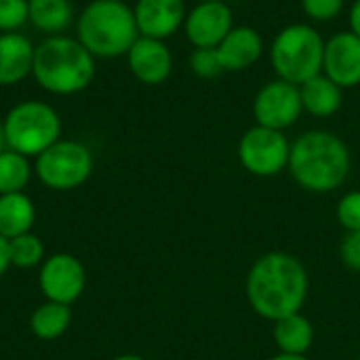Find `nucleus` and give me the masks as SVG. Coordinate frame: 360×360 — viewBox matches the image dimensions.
<instances>
[{"instance_id":"nucleus-29","label":"nucleus","mask_w":360,"mask_h":360,"mask_svg":"<svg viewBox=\"0 0 360 360\" xmlns=\"http://www.w3.org/2000/svg\"><path fill=\"white\" fill-rule=\"evenodd\" d=\"M8 268H11V249H8V238H4V236L0 234V276H4Z\"/></svg>"},{"instance_id":"nucleus-4","label":"nucleus","mask_w":360,"mask_h":360,"mask_svg":"<svg viewBox=\"0 0 360 360\" xmlns=\"http://www.w3.org/2000/svg\"><path fill=\"white\" fill-rule=\"evenodd\" d=\"M76 38L93 57L127 55L139 38L135 13L124 0H91L78 17Z\"/></svg>"},{"instance_id":"nucleus-33","label":"nucleus","mask_w":360,"mask_h":360,"mask_svg":"<svg viewBox=\"0 0 360 360\" xmlns=\"http://www.w3.org/2000/svg\"><path fill=\"white\" fill-rule=\"evenodd\" d=\"M112 360H146L143 356H137V354H120V356H116V359Z\"/></svg>"},{"instance_id":"nucleus-19","label":"nucleus","mask_w":360,"mask_h":360,"mask_svg":"<svg viewBox=\"0 0 360 360\" xmlns=\"http://www.w3.org/2000/svg\"><path fill=\"white\" fill-rule=\"evenodd\" d=\"M274 344L283 354H306L314 342V327L302 312L274 323Z\"/></svg>"},{"instance_id":"nucleus-30","label":"nucleus","mask_w":360,"mask_h":360,"mask_svg":"<svg viewBox=\"0 0 360 360\" xmlns=\"http://www.w3.org/2000/svg\"><path fill=\"white\" fill-rule=\"evenodd\" d=\"M350 32L360 38V0L352 4V11H350Z\"/></svg>"},{"instance_id":"nucleus-12","label":"nucleus","mask_w":360,"mask_h":360,"mask_svg":"<svg viewBox=\"0 0 360 360\" xmlns=\"http://www.w3.org/2000/svg\"><path fill=\"white\" fill-rule=\"evenodd\" d=\"M323 74L342 89L360 84V38L352 32H340L325 42Z\"/></svg>"},{"instance_id":"nucleus-6","label":"nucleus","mask_w":360,"mask_h":360,"mask_svg":"<svg viewBox=\"0 0 360 360\" xmlns=\"http://www.w3.org/2000/svg\"><path fill=\"white\" fill-rule=\"evenodd\" d=\"M6 148L27 158L40 156L61 139V118L57 110L44 101H21L11 108L2 120Z\"/></svg>"},{"instance_id":"nucleus-3","label":"nucleus","mask_w":360,"mask_h":360,"mask_svg":"<svg viewBox=\"0 0 360 360\" xmlns=\"http://www.w3.org/2000/svg\"><path fill=\"white\" fill-rule=\"evenodd\" d=\"M32 76L46 93L74 95L93 82L95 57L78 38L65 34L46 36L34 51Z\"/></svg>"},{"instance_id":"nucleus-13","label":"nucleus","mask_w":360,"mask_h":360,"mask_svg":"<svg viewBox=\"0 0 360 360\" xmlns=\"http://www.w3.org/2000/svg\"><path fill=\"white\" fill-rule=\"evenodd\" d=\"M131 74L143 84H162L173 72V55L165 40L139 36L127 53Z\"/></svg>"},{"instance_id":"nucleus-32","label":"nucleus","mask_w":360,"mask_h":360,"mask_svg":"<svg viewBox=\"0 0 360 360\" xmlns=\"http://www.w3.org/2000/svg\"><path fill=\"white\" fill-rule=\"evenodd\" d=\"M6 150V135H4V124H2V120H0V154Z\"/></svg>"},{"instance_id":"nucleus-20","label":"nucleus","mask_w":360,"mask_h":360,"mask_svg":"<svg viewBox=\"0 0 360 360\" xmlns=\"http://www.w3.org/2000/svg\"><path fill=\"white\" fill-rule=\"evenodd\" d=\"M27 4L30 23L46 36L65 32L74 19V6L70 0H27Z\"/></svg>"},{"instance_id":"nucleus-18","label":"nucleus","mask_w":360,"mask_h":360,"mask_svg":"<svg viewBox=\"0 0 360 360\" xmlns=\"http://www.w3.org/2000/svg\"><path fill=\"white\" fill-rule=\"evenodd\" d=\"M36 221V207L25 192L0 194V234L4 238H15L32 232Z\"/></svg>"},{"instance_id":"nucleus-26","label":"nucleus","mask_w":360,"mask_h":360,"mask_svg":"<svg viewBox=\"0 0 360 360\" xmlns=\"http://www.w3.org/2000/svg\"><path fill=\"white\" fill-rule=\"evenodd\" d=\"M335 217L346 232L360 230V190L348 192L335 207Z\"/></svg>"},{"instance_id":"nucleus-28","label":"nucleus","mask_w":360,"mask_h":360,"mask_svg":"<svg viewBox=\"0 0 360 360\" xmlns=\"http://www.w3.org/2000/svg\"><path fill=\"white\" fill-rule=\"evenodd\" d=\"M340 255H342V262L354 270L360 272V230L356 232H348L342 240V247H340Z\"/></svg>"},{"instance_id":"nucleus-1","label":"nucleus","mask_w":360,"mask_h":360,"mask_svg":"<svg viewBox=\"0 0 360 360\" xmlns=\"http://www.w3.org/2000/svg\"><path fill=\"white\" fill-rule=\"evenodd\" d=\"M247 300L253 312L266 321H281L302 312L310 278L304 264L285 251H270L257 257L247 274Z\"/></svg>"},{"instance_id":"nucleus-7","label":"nucleus","mask_w":360,"mask_h":360,"mask_svg":"<svg viewBox=\"0 0 360 360\" xmlns=\"http://www.w3.org/2000/svg\"><path fill=\"white\" fill-rule=\"evenodd\" d=\"M93 173L91 150L76 139H59L34 162V175L42 186L68 192L80 188Z\"/></svg>"},{"instance_id":"nucleus-5","label":"nucleus","mask_w":360,"mask_h":360,"mask_svg":"<svg viewBox=\"0 0 360 360\" xmlns=\"http://www.w3.org/2000/svg\"><path fill=\"white\" fill-rule=\"evenodd\" d=\"M325 40L308 23H293L281 30L270 49L272 68L281 80L302 86L323 72Z\"/></svg>"},{"instance_id":"nucleus-23","label":"nucleus","mask_w":360,"mask_h":360,"mask_svg":"<svg viewBox=\"0 0 360 360\" xmlns=\"http://www.w3.org/2000/svg\"><path fill=\"white\" fill-rule=\"evenodd\" d=\"M8 249H11V266L21 268V270H30V268L42 266V262L46 259L44 243L34 232H27V234L11 238L8 240Z\"/></svg>"},{"instance_id":"nucleus-8","label":"nucleus","mask_w":360,"mask_h":360,"mask_svg":"<svg viewBox=\"0 0 360 360\" xmlns=\"http://www.w3.org/2000/svg\"><path fill=\"white\" fill-rule=\"evenodd\" d=\"M291 143L283 131L255 124L238 143V160L245 171L257 177L278 175L289 167Z\"/></svg>"},{"instance_id":"nucleus-11","label":"nucleus","mask_w":360,"mask_h":360,"mask_svg":"<svg viewBox=\"0 0 360 360\" xmlns=\"http://www.w3.org/2000/svg\"><path fill=\"white\" fill-rule=\"evenodd\" d=\"M232 27L234 19L226 2H198L184 21L186 36L196 49H217Z\"/></svg>"},{"instance_id":"nucleus-31","label":"nucleus","mask_w":360,"mask_h":360,"mask_svg":"<svg viewBox=\"0 0 360 360\" xmlns=\"http://www.w3.org/2000/svg\"><path fill=\"white\" fill-rule=\"evenodd\" d=\"M270 360H308V356L306 354H283V352H278Z\"/></svg>"},{"instance_id":"nucleus-24","label":"nucleus","mask_w":360,"mask_h":360,"mask_svg":"<svg viewBox=\"0 0 360 360\" xmlns=\"http://www.w3.org/2000/svg\"><path fill=\"white\" fill-rule=\"evenodd\" d=\"M30 21L27 0H0V32H17Z\"/></svg>"},{"instance_id":"nucleus-17","label":"nucleus","mask_w":360,"mask_h":360,"mask_svg":"<svg viewBox=\"0 0 360 360\" xmlns=\"http://www.w3.org/2000/svg\"><path fill=\"white\" fill-rule=\"evenodd\" d=\"M304 110L316 118H329L342 108V86L323 72L300 86Z\"/></svg>"},{"instance_id":"nucleus-27","label":"nucleus","mask_w":360,"mask_h":360,"mask_svg":"<svg viewBox=\"0 0 360 360\" xmlns=\"http://www.w3.org/2000/svg\"><path fill=\"white\" fill-rule=\"evenodd\" d=\"M344 2L346 0H302V8L310 19L329 21V19H335L342 13Z\"/></svg>"},{"instance_id":"nucleus-15","label":"nucleus","mask_w":360,"mask_h":360,"mask_svg":"<svg viewBox=\"0 0 360 360\" xmlns=\"http://www.w3.org/2000/svg\"><path fill=\"white\" fill-rule=\"evenodd\" d=\"M36 46L19 32L0 34V86H13L32 74Z\"/></svg>"},{"instance_id":"nucleus-9","label":"nucleus","mask_w":360,"mask_h":360,"mask_svg":"<svg viewBox=\"0 0 360 360\" xmlns=\"http://www.w3.org/2000/svg\"><path fill=\"white\" fill-rule=\"evenodd\" d=\"M38 287L46 302L72 306L86 287V270L72 253L49 255L38 272Z\"/></svg>"},{"instance_id":"nucleus-34","label":"nucleus","mask_w":360,"mask_h":360,"mask_svg":"<svg viewBox=\"0 0 360 360\" xmlns=\"http://www.w3.org/2000/svg\"><path fill=\"white\" fill-rule=\"evenodd\" d=\"M200 2H224V0H200Z\"/></svg>"},{"instance_id":"nucleus-25","label":"nucleus","mask_w":360,"mask_h":360,"mask_svg":"<svg viewBox=\"0 0 360 360\" xmlns=\"http://www.w3.org/2000/svg\"><path fill=\"white\" fill-rule=\"evenodd\" d=\"M190 68L198 78H215L224 72L217 49H196L190 55Z\"/></svg>"},{"instance_id":"nucleus-21","label":"nucleus","mask_w":360,"mask_h":360,"mask_svg":"<svg viewBox=\"0 0 360 360\" xmlns=\"http://www.w3.org/2000/svg\"><path fill=\"white\" fill-rule=\"evenodd\" d=\"M72 325V310L65 304L46 302L40 304L30 316V329L38 340L51 342L61 338Z\"/></svg>"},{"instance_id":"nucleus-10","label":"nucleus","mask_w":360,"mask_h":360,"mask_svg":"<svg viewBox=\"0 0 360 360\" xmlns=\"http://www.w3.org/2000/svg\"><path fill=\"white\" fill-rule=\"evenodd\" d=\"M302 110L304 103L300 86L281 78L262 86L253 99V116L257 124L274 131L289 129L300 118Z\"/></svg>"},{"instance_id":"nucleus-22","label":"nucleus","mask_w":360,"mask_h":360,"mask_svg":"<svg viewBox=\"0 0 360 360\" xmlns=\"http://www.w3.org/2000/svg\"><path fill=\"white\" fill-rule=\"evenodd\" d=\"M32 173L34 167L30 158L6 148L0 154V194L23 192L32 179Z\"/></svg>"},{"instance_id":"nucleus-2","label":"nucleus","mask_w":360,"mask_h":360,"mask_svg":"<svg viewBox=\"0 0 360 360\" xmlns=\"http://www.w3.org/2000/svg\"><path fill=\"white\" fill-rule=\"evenodd\" d=\"M287 169L304 190L333 192L348 179L350 150L333 133L310 131L293 141Z\"/></svg>"},{"instance_id":"nucleus-16","label":"nucleus","mask_w":360,"mask_h":360,"mask_svg":"<svg viewBox=\"0 0 360 360\" xmlns=\"http://www.w3.org/2000/svg\"><path fill=\"white\" fill-rule=\"evenodd\" d=\"M264 51V40L257 30L249 25L232 27L230 34L219 42L217 53L226 72H240L251 68Z\"/></svg>"},{"instance_id":"nucleus-14","label":"nucleus","mask_w":360,"mask_h":360,"mask_svg":"<svg viewBox=\"0 0 360 360\" xmlns=\"http://www.w3.org/2000/svg\"><path fill=\"white\" fill-rule=\"evenodd\" d=\"M139 36L165 40L186 21L184 0H137L133 6Z\"/></svg>"}]
</instances>
